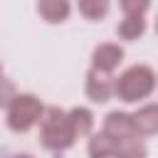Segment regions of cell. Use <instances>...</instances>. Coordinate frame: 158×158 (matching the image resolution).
<instances>
[{"label": "cell", "instance_id": "obj_5", "mask_svg": "<svg viewBox=\"0 0 158 158\" xmlns=\"http://www.w3.org/2000/svg\"><path fill=\"white\" fill-rule=\"evenodd\" d=\"M131 121H133V133L138 138L158 133V104L141 106L136 114H131Z\"/></svg>", "mask_w": 158, "mask_h": 158}, {"label": "cell", "instance_id": "obj_11", "mask_svg": "<svg viewBox=\"0 0 158 158\" xmlns=\"http://www.w3.org/2000/svg\"><path fill=\"white\" fill-rule=\"evenodd\" d=\"M143 32H146V20H143V15H126V17L118 22V27H116V35H118L121 40H128V42L138 40Z\"/></svg>", "mask_w": 158, "mask_h": 158}, {"label": "cell", "instance_id": "obj_10", "mask_svg": "<svg viewBox=\"0 0 158 158\" xmlns=\"http://www.w3.org/2000/svg\"><path fill=\"white\" fill-rule=\"evenodd\" d=\"M67 114H69V123H72V131H74V136H77V138L91 136L94 116H91V111H89V109L77 106V109H72V111H67Z\"/></svg>", "mask_w": 158, "mask_h": 158}, {"label": "cell", "instance_id": "obj_3", "mask_svg": "<svg viewBox=\"0 0 158 158\" xmlns=\"http://www.w3.org/2000/svg\"><path fill=\"white\" fill-rule=\"evenodd\" d=\"M44 106L35 94H17L7 106V126L15 133H27L32 126L42 121Z\"/></svg>", "mask_w": 158, "mask_h": 158}, {"label": "cell", "instance_id": "obj_8", "mask_svg": "<svg viewBox=\"0 0 158 158\" xmlns=\"http://www.w3.org/2000/svg\"><path fill=\"white\" fill-rule=\"evenodd\" d=\"M37 12H40V17L44 22L57 25V22H64L69 17L72 5H69V0H40L37 2Z\"/></svg>", "mask_w": 158, "mask_h": 158}, {"label": "cell", "instance_id": "obj_9", "mask_svg": "<svg viewBox=\"0 0 158 158\" xmlns=\"http://www.w3.org/2000/svg\"><path fill=\"white\" fill-rule=\"evenodd\" d=\"M114 156L116 158H148V148L138 136H126V138H116Z\"/></svg>", "mask_w": 158, "mask_h": 158}, {"label": "cell", "instance_id": "obj_18", "mask_svg": "<svg viewBox=\"0 0 158 158\" xmlns=\"http://www.w3.org/2000/svg\"><path fill=\"white\" fill-rule=\"evenodd\" d=\"M156 35H158V17H156Z\"/></svg>", "mask_w": 158, "mask_h": 158}, {"label": "cell", "instance_id": "obj_16", "mask_svg": "<svg viewBox=\"0 0 158 158\" xmlns=\"http://www.w3.org/2000/svg\"><path fill=\"white\" fill-rule=\"evenodd\" d=\"M12 158H32L30 153H17V156H12Z\"/></svg>", "mask_w": 158, "mask_h": 158}, {"label": "cell", "instance_id": "obj_7", "mask_svg": "<svg viewBox=\"0 0 158 158\" xmlns=\"http://www.w3.org/2000/svg\"><path fill=\"white\" fill-rule=\"evenodd\" d=\"M104 131H106L111 138L136 136V133H133L131 114H123V111H111V114H106V118H104Z\"/></svg>", "mask_w": 158, "mask_h": 158}, {"label": "cell", "instance_id": "obj_14", "mask_svg": "<svg viewBox=\"0 0 158 158\" xmlns=\"http://www.w3.org/2000/svg\"><path fill=\"white\" fill-rule=\"evenodd\" d=\"M15 96H17L15 84H12L10 79H5V77H0V109H7Z\"/></svg>", "mask_w": 158, "mask_h": 158}, {"label": "cell", "instance_id": "obj_19", "mask_svg": "<svg viewBox=\"0 0 158 158\" xmlns=\"http://www.w3.org/2000/svg\"><path fill=\"white\" fill-rule=\"evenodd\" d=\"M0 77H2V64H0Z\"/></svg>", "mask_w": 158, "mask_h": 158}, {"label": "cell", "instance_id": "obj_2", "mask_svg": "<svg viewBox=\"0 0 158 158\" xmlns=\"http://www.w3.org/2000/svg\"><path fill=\"white\" fill-rule=\"evenodd\" d=\"M40 126H42L40 128V141L49 151H67L77 141V136L72 131V123H69V114L62 111L59 106L44 109Z\"/></svg>", "mask_w": 158, "mask_h": 158}, {"label": "cell", "instance_id": "obj_13", "mask_svg": "<svg viewBox=\"0 0 158 158\" xmlns=\"http://www.w3.org/2000/svg\"><path fill=\"white\" fill-rule=\"evenodd\" d=\"M109 0H77V7L86 20H104L109 15Z\"/></svg>", "mask_w": 158, "mask_h": 158}, {"label": "cell", "instance_id": "obj_12", "mask_svg": "<svg viewBox=\"0 0 158 158\" xmlns=\"http://www.w3.org/2000/svg\"><path fill=\"white\" fill-rule=\"evenodd\" d=\"M114 146H116V138H111L106 131H101V133H91V138H89V156H91V158H99V156H114Z\"/></svg>", "mask_w": 158, "mask_h": 158}, {"label": "cell", "instance_id": "obj_6", "mask_svg": "<svg viewBox=\"0 0 158 158\" xmlns=\"http://www.w3.org/2000/svg\"><path fill=\"white\" fill-rule=\"evenodd\" d=\"M123 59V49L118 44H99L94 52H91V67L101 69V72H114Z\"/></svg>", "mask_w": 158, "mask_h": 158}, {"label": "cell", "instance_id": "obj_15", "mask_svg": "<svg viewBox=\"0 0 158 158\" xmlns=\"http://www.w3.org/2000/svg\"><path fill=\"white\" fill-rule=\"evenodd\" d=\"M118 5L126 15H146V10L151 7V0H118Z\"/></svg>", "mask_w": 158, "mask_h": 158}, {"label": "cell", "instance_id": "obj_4", "mask_svg": "<svg viewBox=\"0 0 158 158\" xmlns=\"http://www.w3.org/2000/svg\"><path fill=\"white\" fill-rule=\"evenodd\" d=\"M84 91H86V96H89L94 104L109 101L111 94H114V77H111V72H101V69L91 67L89 74H86V86H84Z\"/></svg>", "mask_w": 158, "mask_h": 158}, {"label": "cell", "instance_id": "obj_1", "mask_svg": "<svg viewBox=\"0 0 158 158\" xmlns=\"http://www.w3.org/2000/svg\"><path fill=\"white\" fill-rule=\"evenodd\" d=\"M156 84H158L156 72L146 64H136V67H128L118 79H114V94H116V99L133 104V101L151 96Z\"/></svg>", "mask_w": 158, "mask_h": 158}, {"label": "cell", "instance_id": "obj_17", "mask_svg": "<svg viewBox=\"0 0 158 158\" xmlns=\"http://www.w3.org/2000/svg\"><path fill=\"white\" fill-rule=\"evenodd\" d=\"M99 158H116V156H99Z\"/></svg>", "mask_w": 158, "mask_h": 158}]
</instances>
